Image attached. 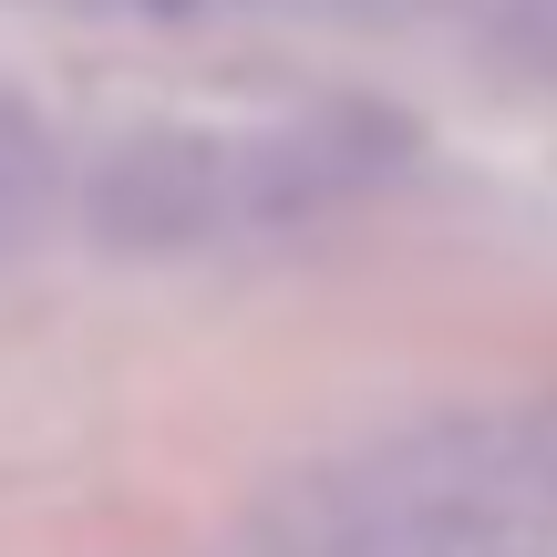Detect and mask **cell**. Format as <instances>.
<instances>
[{"mask_svg": "<svg viewBox=\"0 0 557 557\" xmlns=\"http://www.w3.org/2000/svg\"><path fill=\"white\" fill-rule=\"evenodd\" d=\"M238 227V145L207 124H135L83 165V238L114 259H186Z\"/></svg>", "mask_w": 557, "mask_h": 557, "instance_id": "1", "label": "cell"}, {"mask_svg": "<svg viewBox=\"0 0 557 557\" xmlns=\"http://www.w3.org/2000/svg\"><path fill=\"white\" fill-rule=\"evenodd\" d=\"M52 197H62V145H52V124H41L21 94H0V248L41 238Z\"/></svg>", "mask_w": 557, "mask_h": 557, "instance_id": "2", "label": "cell"}, {"mask_svg": "<svg viewBox=\"0 0 557 557\" xmlns=\"http://www.w3.org/2000/svg\"><path fill=\"white\" fill-rule=\"evenodd\" d=\"M124 11H145V21H197L207 0H124Z\"/></svg>", "mask_w": 557, "mask_h": 557, "instance_id": "3", "label": "cell"}]
</instances>
